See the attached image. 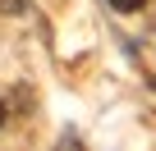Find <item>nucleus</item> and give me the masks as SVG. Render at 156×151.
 <instances>
[{
  "mask_svg": "<svg viewBox=\"0 0 156 151\" xmlns=\"http://www.w3.org/2000/svg\"><path fill=\"white\" fill-rule=\"evenodd\" d=\"M5 119H9V110H5V101H0V124H5Z\"/></svg>",
  "mask_w": 156,
  "mask_h": 151,
  "instance_id": "obj_3",
  "label": "nucleus"
},
{
  "mask_svg": "<svg viewBox=\"0 0 156 151\" xmlns=\"http://www.w3.org/2000/svg\"><path fill=\"white\" fill-rule=\"evenodd\" d=\"M0 9H5V14H19V9H23V0H0Z\"/></svg>",
  "mask_w": 156,
  "mask_h": 151,
  "instance_id": "obj_2",
  "label": "nucleus"
},
{
  "mask_svg": "<svg viewBox=\"0 0 156 151\" xmlns=\"http://www.w3.org/2000/svg\"><path fill=\"white\" fill-rule=\"evenodd\" d=\"M106 5H110V9H119V14H133V9H142V5H147V0H106Z\"/></svg>",
  "mask_w": 156,
  "mask_h": 151,
  "instance_id": "obj_1",
  "label": "nucleus"
}]
</instances>
